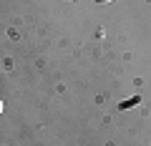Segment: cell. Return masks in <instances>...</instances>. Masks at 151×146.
Here are the masks:
<instances>
[{"instance_id": "7a4b0ae2", "label": "cell", "mask_w": 151, "mask_h": 146, "mask_svg": "<svg viewBox=\"0 0 151 146\" xmlns=\"http://www.w3.org/2000/svg\"><path fill=\"white\" fill-rule=\"evenodd\" d=\"M0 114H3V101H0Z\"/></svg>"}, {"instance_id": "6da1fadb", "label": "cell", "mask_w": 151, "mask_h": 146, "mask_svg": "<svg viewBox=\"0 0 151 146\" xmlns=\"http://www.w3.org/2000/svg\"><path fill=\"white\" fill-rule=\"evenodd\" d=\"M93 3H103V5H106V3H113V0H93Z\"/></svg>"}]
</instances>
